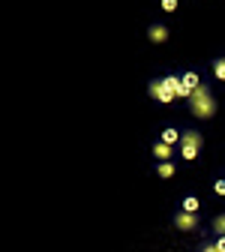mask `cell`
I'll return each instance as SVG.
<instances>
[{
    "instance_id": "6da1fadb",
    "label": "cell",
    "mask_w": 225,
    "mask_h": 252,
    "mask_svg": "<svg viewBox=\"0 0 225 252\" xmlns=\"http://www.w3.org/2000/svg\"><path fill=\"white\" fill-rule=\"evenodd\" d=\"M189 108L192 114H195L198 120H210L216 114V99H213V90L207 84H198V87H192L189 93Z\"/></svg>"
},
{
    "instance_id": "7a4b0ae2",
    "label": "cell",
    "mask_w": 225,
    "mask_h": 252,
    "mask_svg": "<svg viewBox=\"0 0 225 252\" xmlns=\"http://www.w3.org/2000/svg\"><path fill=\"white\" fill-rule=\"evenodd\" d=\"M201 144H204L201 132H195V129H186V132L180 135V153H183V159H195V156H198V150H201Z\"/></svg>"
},
{
    "instance_id": "3957f363",
    "label": "cell",
    "mask_w": 225,
    "mask_h": 252,
    "mask_svg": "<svg viewBox=\"0 0 225 252\" xmlns=\"http://www.w3.org/2000/svg\"><path fill=\"white\" fill-rule=\"evenodd\" d=\"M147 93H150L153 99H159V102H171V99L177 96L171 87H165V81H162V78H153V81L147 84Z\"/></svg>"
},
{
    "instance_id": "277c9868",
    "label": "cell",
    "mask_w": 225,
    "mask_h": 252,
    "mask_svg": "<svg viewBox=\"0 0 225 252\" xmlns=\"http://www.w3.org/2000/svg\"><path fill=\"white\" fill-rule=\"evenodd\" d=\"M174 228H180V231H195V228H198V213L177 210V213H174Z\"/></svg>"
},
{
    "instance_id": "5b68a950",
    "label": "cell",
    "mask_w": 225,
    "mask_h": 252,
    "mask_svg": "<svg viewBox=\"0 0 225 252\" xmlns=\"http://www.w3.org/2000/svg\"><path fill=\"white\" fill-rule=\"evenodd\" d=\"M147 39H150L153 45H162V42L168 39V27H165V24H150V27H147Z\"/></svg>"
},
{
    "instance_id": "8992f818",
    "label": "cell",
    "mask_w": 225,
    "mask_h": 252,
    "mask_svg": "<svg viewBox=\"0 0 225 252\" xmlns=\"http://www.w3.org/2000/svg\"><path fill=\"white\" fill-rule=\"evenodd\" d=\"M171 147H174V144L156 141V144H153V156H156V159H171Z\"/></svg>"
},
{
    "instance_id": "52a82bcc",
    "label": "cell",
    "mask_w": 225,
    "mask_h": 252,
    "mask_svg": "<svg viewBox=\"0 0 225 252\" xmlns=\"http://www.w3.org/2000/svg\"><path fill=\"white\" fill-rule=\"evenodd\" d=\"M156 174L162 177V180H168V177L177 174V165H174V162H159V165H156Z\"/></svg>"
},
{
    "instance_id": "ba28073f",
    "label": "cell",
    "mask_w": 225,
    "mask_h": 252,
    "mask_svg": "<svg viewBox=\"0 0 225 252\" xmlns=\"http://www.w3.org/2000/svg\"><path fill=\"white\" fill-rule=\"evenodd\" d=\"M180 135H183V132H177L174 126H168V129H162V141H165V144H180Z\"/></svg>"
},
{
    "instance_id": "9c48e42d",
    "label": "cell",
    "mask_w": 225,
    "mask_h": 252,
    "mask_svg": "<svg viewBox=\"0 0 225 252\" xmlns=\"http://www.w3.org/2000/svg\"><path fill=\"white\" fill-rule=\"evenodd\" d=\"M213 75H216L219 81H225V57H219V60H213Z\"/></svg>"
},
{
    "instance_id": "30bf717a",
    "label": "cell",
    "mask_w": 225,
    "mask_h": 252,
    "mask_svg": "<svg viewBox=\"0 0 225 252\" xmlns=\"http://www.w3.org/2000/svg\"><path fill=\"white\" fill-rule=\"evenodd\" d=\"M198 207H201V204H198V198H192V195H189V198H183V210L198 213Z\"/></svg>"
},
{
    "instance_id": "8fae6325",
    "label": "cell",
    "mask_w": 225,
    "mask_h": 252,
    "mask_svg": "<svg viewBox=\"0 0 225 252\" xmlns=\"http://www.w3.org/2000/svg\"><path fill=\"white\" fill-rule=\"evenodd\" d=\"M213 231H216V234H225V213H219V216L213 219Z\"/></svg>"
},
{
    "instance_id": "7c38bea8",
    "label": "cell",
    "mask_w": 225,
    "mask_h": 252,
    "mask_svg": "<svg viewBox=\"0 0 225 252\" xmlns=\"http://www.w3.org/2000/svg\"><path fill=\"white\" fill-rule=\"evenodd\" d=\"M183 84H186V87H198V75H195V72H186V75H183Z\"/></svg>"
},
{
    "instance_id": "4fadbf2b",
    "label": "cell",
    "mask_w": 225,
    "mask_h": 252,
    "mask_svg": "<svg viewBox=\"0 0 225 252\" xmlns=\"http://www.w3.org/2000/svg\"><path fill=\"white\" fill-rule=\"evenodd\" d=\"M162 9H165V12H174V9H177V0H162Z\"/></svg>"
},
{
    "instance_id": "5bb4252c",
    "label": "cell",
    "mask_w": 225,
    "mask_h": 252,
    "mask_svg": "<svg viewBox=\"0 0 225 252\" xmlns=\"http://www.w3.org/2000/svg\"><path fill=\"white\" fill-rule=\"evenodd\" d=\"M213 192H216V195H225V180H216V183H213Z\"/></svg>"
},
{
    "instance_id": "9a60e30c",
    "label": "cell",
    "mask_w": 225,
    "mask_h": 252,
    "mask_svg": "<svg viewBox=\"0 0 225 252\" xmlns=\"http://www.w3.org/2000/svg\"><path fill=\"white\" fill-rule=\"evenodd\" d=\"M201 252H222V249H219V246H216V243H210V246H204V249H201Z\"/></svg>"
},
{
    "instance_id": "2e32d148",
    "label": "cell",
    "mask_w": 225,
    "mask_h": 252,
    "mask_svg": "<svg viewBox=\"0 0 225 252\" xmlns=\"http://www.w3.org/2000/svg\"><path fill=\"white\" fill-rule=\"evenodd\" d=\"M216 246H219V249L225 252V234H219V240H216Z\"/></svg>"
}]
</instances>
